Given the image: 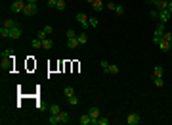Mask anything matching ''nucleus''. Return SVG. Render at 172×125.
Segmentation results:
<instances>
[{"label": "nucleus", "instance_id": "35", "mask_svg": "<svg viewBox=\"0 0 172 125\" xmlns=\"http://www.w3.org/2000/svg\"><path fill=\"white\" fill-rule=\"evenodd\" d=\"M88 23H90V27H98V19H96V18H90Z\"/></svg>", "mask_w": 172, "mask_h": 125}, {"label": "nucleus", "instance_id": "42", "mask_svg": "<svg viewBox=\"0 0 172 125\" xmlns=\"http://www.w3.org/2000/svg\"><path fill=\"white\" fill-rule=\"evenodd\" d=\"M86 2H88V4H94V0H86Z\"/></svg>", "mask_w": 172, "mask_h": 125}, {"label": "nucleus", "instance_id": "17", "mask_svg": "<svg viewBox=\"0 0 172 125\" xmlns=\"http://www.w3.org/2000/svg\"><path fill=\"white\" fill-rule=\"evenodd\" d=\"M57 118H59V123H67L69 121V114H67V112H59Z\"/></svg>", "mask_w": 172, "mask_h": 125}, {"label": "nucleus", "instance_id": "4", "mask_svg": "<svg viewBox=\"0 0 172 125\" xmlns=\"http://www.w3.org/2000/svg\"><path fill=\"white\" fill-rule=\"evenodd\" d=\"M36 12H38V6H36V4H33V2H27L25 4V10H23V14H25V15H35Z\"/></svg>", "mask_w": 172, "mask_h": 125}, {"label": "nucleus", "instance_id": "26", "mask_svg": "<svg viewBox=\"0 0 172 125\" xmlns=\"http://www.w3.org/2000/svg\"><path fill=\"white\" fill-rule=\"evenodd\" d=\"M36 39H40V41H44V39H48V33H46V31H38V33H36Z\"/></svg>", "mask_w": 172, "mask_h": 125}, {"label": "nucleus", "instance_id": "36", "mask_svg": "<svg viewBox=\"0 0 172 125\" xmlns=\"http://www.w3.org/2000/svg\"><path fill=\"white\" fill-rule=\"evenodd\" d=\"M115 8H117V4H115V2H109L107 4V10L109 12H115Z\"/></svg>", "mask_w": 172, "mask_h": 125}, {"label": "nucleus", "instance_id": "28", "mask_svg": "<svg viewBox=\"0 0 172 125\" xmlns=\"http://www.w3.org/2000/svg\"><path fill=\"white\" fill-rule=\"evenodd\" d=\"M153 83H155V87H163V85H165L163 77H155V79H153Z\"/></svg>", "mask_w": 172, "mask_h": 125}, {"label": "nucleus", "instance_id": "25", "mask_svg": "<svg viewBox=\"0 0 172 125\" xmlns=\"http://www.w3.org/2000/svg\"><path fill=\"white\" fill-rule=\"evenodd\" d=\"M48 123H50V125H59V118L52 114V115H50V121H48Z\"/></svg>", "mask_w": 172, "mask_h": 125}, {"label": "nucleus", "instance_id": "11", "mask_svg": "<svg viewBox=\"0 0 172 125\" xmlns=\"http://www.w3.org/2000/svg\"><path fill=\"white\" fill-rule=\"evenodd\" d=\"M119 71H121V69H119V66H115V64H109V67H107V69H105V73H111V75H117Z\"/></svg>", "mask_w": 172, "mask_h": 125}, {"label": "nucleus", "instance_id": "24", "mask_svg": "<svg viewBox=\"0 0 172 125\" xmlns=\"http://www.w3.org/2000/svg\"><path fill=\"white\" fill-rule=\"evenodd\" d=\"M61 112V108L57 106V104H54V106H50V114H54V115H57Z\"/></svg>", "mask_w": 172, "mask_h": 125}, {"label": "nucleus", "instance_id": "7", "mask_svg": "<svg viewBox=\"0 0 172 125\" xmlns=\"http://www.w3.org/2000/svg\"><path fill=\"white\" fill-rule=\"evenodd\" d=\"M86 114L92 118V125H94V121L100 118V108H96V106H94V108H88V112H86Z\"/></svg>", "mask_w": 172, "mask_h": 125}, {"label": "nucleus", "instance_id": "2", "mask_svg": "<svg viewBox=\"0 0 172 125\" xmlns=\"http://www.w3.org/2000/svg\"><path fill=\"white\" fill-rule=\"evenodd\" d=\"M151 6H155L157 10H166L168 8V0H147Z\"/></svg>", "mask_w": 172, "mask_h": 125}, {"label": "nucleus", "instance_id": "10", "mask_svg": "<svg viewBox=\"0 0 172 125\" xmlns=\"http://www.w3.org/2000/svg\"><path fill=\"white\" fill-rule=\"evenodd\" d=\"M157 46H159V48H161V50H163V52H166V50H170V42H168V41H165V39H161V42H159V44H157Z\"/></svg>", "mask_w": 172, "mask_h": 125}, {"label": "nucleus", "instance_id": "18", "mask_svg": "<svg viewBox=\"0 0 172 125\" xmlns=\"http://www.w3.org/2000/svg\"><path fill=\"white\" fill-rule=\"evenodd\" d=\"M42 48H46V50L54 48V41H52V39H44V41H42Z\"/></svg>", "mask_w": 172, "mask_h": 125}, {"label": "nucleus", "instance_id": "23", "mask_svg": "<svg viewBox=\"0 0 172 125\" xmlns=\"http://www.w3.org/2000/svg\"><path fill=\"white\" fill-rule=\"evenodd\" d=\"M0 37H2V39L10 37V29H8V27H0Z\"/></svg>", "mask_w": 172, "mask_h": 125}, {"label": "nucleus", "instance_id": "19", "mask_svg": "<svg viewBox=\"0 0 172 125\" xmlns=\"http://www.w3.org/2000/svg\"><path fill=\"white\" fill-rule=\"evenodd\" d=\"M163 33H165V23H163V21H159V25H157V31H155V35H157V37H163Z\"/></svg>", "mask_w": 172, "mask_h": 125}, {"label": "nucleus", "instance_id": "21", "mask_svg": "<svg viewBox=\"0 0 172 125\" xmlns=\"http://www.w3.org/2000/svg\"><path fill=\"white\" fill-rule=\"evenodd\" d=\"M14 56V50H2L0 52V58L2 60H8V58H12Z\"/></svg>", "mask_w": 172, "mask_h": 125}, {"label": "nucleus", "instance_id": "3", "mask_svg": "<svg viewBox=\"0 0 172 125\" xmlns=\"http://www.w3.org/2000/svg\"><path fill=\"white\" fill-rule=\"evenodd\" d=\"M77 21H79L80 25H82V29H84V31L90 27V23H88V21H90V18H88L86 14H77Z\"/></svg>", "mask_w": 172, "mask_h": 125}, {"label": "nucleus", "instance_id": "37", "mask_svg": "<svg viewBox=\"0 0 172 125\" xmlns=\"http://www.w3.org/2000/svg\"><path fill=\"white\" fill-rule=\"evenodd\" d=\"M115 12H117V14H124V8H122L121 4H117V8H115Z\"/></svg>", "mask_w": 172, "mask_h": 125}, {"label": "nucleus", "instance_id": "43", "mask_svg": "<svg viewBox=\"0 0 172 125\" xmlns=\"http://www.w3.org/2000/svg\"><path fill=\"white\" fill-rule=\"evenodd\" d=\"M170 50H172V41H170Z\"/></svg>", "mask_w": 172, "mask_h": 125}, {"label": "nucleus", "instance_id": "13", "mask_svg": "<svg viewBox=\"0 0 172 125\" xmlns=\"http://www.w3.org/2000/svg\"><path fill=\"white\" fill-rule=\"evenodd\" d=\"M77 39H79V42H80V44H86V42H88V35H86L84 31H80V33L77 35Z\"/></svg>", "mask_w": 172, "mask_h": 125}, {"label": "nucleus", "instance_id": "31", "mask_svg": "<svg viewBox=\"0 0 172 125\" xmlns=\"http://www.w3.org/2000/svg\"><path fill=\"white\" fill-rule=\"evenodd\" d=\"M163 39H165V41H172V33H170V31H165V33H163Z\"/></svg>", "mask_w": 172, "mask_h": 125}, {"label": "nucleus", "instance_id": "30", "mask_svg": "<svg viewBox=\"0 0 172 125\" xmlns=\"http://www.w3.org/2000/svg\"><path fill=\"white\" fill-rule=\"evenodd\" d=\"M56 8H57L59 12H63V10H65V0H57V6H56Z\"/></svg>", "mask_w": 172, "mask_h": 125}, {"label": "nucleus", "instance_id": "5", "mask_svg": "<svg viewBox=\"0 0 172 125\" xmlns=\"http://www.w3.org/2000/svg\"><path fill=\"white\" fill-rule=\"evenodd\" d=\"M170 19H172V14H170L168 8H166V10H159V21L166 23V21H170Z\"/></svg>", "mask_w": 172, "mask_h": 125}, {"label": "nucleus", "instance_id": "16", "mask_svg": "<svg viewBox=\"0 0 172 125\" xmlns=\"http://www.w3.org/2000/svg\"><path fill=\"white\" fill-rule=\"evenodd\" d=\"M163 73H165V67H163V66H155V69H153L155 77H163Z\"/></svg>", "mask_w": 172, "mask_h": 125}, {"label": "nucleus", "instance_id": "6", "mask_svg": "<svg viewBox=\"0 0 172 125\" xmlns=\"http://www.w3.org/2000/svg\"><path fill=\"white\" fill-rule=\"evenodd\" d=\"M142 121V115L140 114H130V115H126V123L128 125H138Z\"/></svg>", "mask_w": 172, "mask_h": 125}, {"label": "nucleus", "instance_id": "39", "mask_svg": "<svg viewBox=\"0 0 172 125\" xmlns=\"http://www.w3.org/2000/svg\"><path fill=\"white\" fill-rule=\"evenodd\" d=\"M46 2H48V6H50V8H56L57 6V0H46Z\"/></svg>", "mask_w": 172, "mask_h": 125}, {"label": "nucleus", "instance_id": "29", "mask_svg": "<svg viewBox=\"0 0 172 125\" xmlns=\"http://www.w3.org/2000/svg\"><path fill=\"white\" fill-rule=\"evenodd\" d=\"M69 104H71V106H77V104H79V96H75V94H73L71 98H69Z\"/></svg>", "mask_w": 172, "mask_h": 125}, {"label": "nucleus", "instance_id": "14", "mask_svg": "<svg viewBox=\"0 0 172 125\" xmlns=\"http://www.w3.org/2000/svg\"><path fill=\"white\" fill-rule=\"evenodd\" d=\"M80 125H92V118H90L88 114L80 115Z\"/></svg>", "mask_w": 172, "mask_h": 125}, {"label": "nucleus", "instance_id": "9", "mask_svg": "<svg viewBox=\"0 0 172 125\" xmlns=\"http://www.w3.org/2000/svg\"><path fill=\"white\" fill-rule=\"evenodd\" d=\"M2 27H8V29H14V27H17V21H15V19H4L2 21Z\"/></svg>", "mask_w": 172, "mask_h": 125}, {"label": "nucleus", "instance_id": "8", "mask_svg": "<svg viewBox=\"0 0 172 125\" xmlns=\"http://www.w3.org/2000/svg\"><path fill=\"white\" fill-rule=\"evenodd\" d=\"M23 35V31H21V27H14V29H10V39H19Z\"/></svg>", "mask_w": 172, "mask_h": 125}, {"label": "nucleus", "instance_id": "34", "mask_svg": "<svg viewBox=\"0 0 172 125\" xmlns=\"http://www.w3.org/2000/svg\"><path fill=\"white\" fill-rule=\"evenodd\" d=\"M100 66H101V69H107V67H109V62H105V60H101V62H100Z\"/></svg>", "mask_w": 172, "mask_h": 125}, {"label": "nucleus", "instance_id": "38", "mask_svg": "<svg viewBox=\"0 0 172 125\" xmlns=\"http://www.w3.org/2000/svg\"><path fill=\"white\" fill-rule=\"evenodd\" d=\"M44 31H46L48 35H52V33H54V27H52V25H46V27H44Z\"/></svg>", "mask_w": 172, "mask_h": 125}, {"label": "nucleus", "instance_id": "41", "mask_svg": "<svg viewBox=\"0 0 172 125\" xmlns=\"http://www.w3.org/2000/svg\"><path fill=\"white\" fill-rule=\"evenodd\" d=\"M27 2H33V4H36V2H38V0H27Z\"/></svg>", "mask_w": 172, "mask_h": 125}, {"label": "nucleus", "instance_id": "15", "mask_svg": "<svg viewBox=\"0 0 172 125\" xmlns=\"http://www.w3.org/2000/svg\"><path fill=\"white\" fill-rule=\"evenodd\" d=\"M92 8H94V12H101L103 10V2H101V0H94Z\"/></svg>", "mask_w": 172, "mask_h": 125}, {"label": "nucleus", "instance_id": "33", "mask_svg": "<svg viewBox=\"0 0 172 125\" xmlns=\"http://www.w3.org/2000/svg\"><path fill=\"white\" fill-rule=\"evenodd\" d=\"M65 35H67V39H75L77 37V33L73 29H67V33H65Z\"/></svg>", "mask_w": 172, "mask_h": 125}, {"label": "nucleus", "instance_id": "27", "mask_svg": "<svg viewBox=\"0 0 172 125\" xmlns=\"http://www.w3.org/2000/svg\"><path fill=\"white\" fill-rule=\"evenodd\" d=\"M33 46H35V48H42V41H40V39H33Z\"/></svg>", "mask_w": 172, "mask_h": 125}, {"label": "nucleus", "instance_id": "20", "mask_svg": "<svg viewBox=\"0 0 172 125\" xmlns=\"http://www.w3.org/2000/svg\"><path fill=\"white\" fill-rule=\"evenodd\" d=\"M94 125H109V119L105 118V115H103V118H101V115H100V118H98L96 121H94Z\"/></svg>", "mask_w": 172, "mask_h": 125}, {"label": "nucleus", "instance_id": "12", "mask_svg": "<svg viewBox=\"0 0 172 125\" xmlns=\"http://www.w3.org/2000/svg\"><path fill=\"white\" fill-rule=\"evenodd\" d=\"M67 46L69 48H77V46H80V42H79V39H67Z\"/></svg>", "mask_w": 172, "mask_h": 125}, {"label": "nucleus", "instance_id": "22", "mask_svg": "<svg viewBox=\"0 0 172 125\" xmlns=\"http://www.w3.org/2000/svg\"><path fill=\"white\" fill-rule=\"evenodd\" d=\"M63 94L67 96V98H71V96L75 94V88H73V87H65V88H63Z\"/></svg>", "mask_w": 172, "mask_h": 125}, {"label": "nucleus", "instance_id": "32", "mask_svg": "<svg viewBox=\"0 0 172 125\" xmlns=\"http://www.w3.org/2000/svg\"><path fill=\"white\" fill-rule=\"evenodd\" d=\"M151 19H159V10H157V8H155V10H151Z\"/></svg>", "mask_w": 172, "mask_h": 125}, {"label": "nucleus", "instance_id": "1", "mask_svg": "<svg viewBox=\"0 0 172 125\" xmlns=\"http://www.w3.org/2000/svg\"><path fill=\"white\" fill-rule=\"evenodd\" d=\"M25 4H27V0H14V2L10 4V10L14 12V14H23Z\"/></svg>", "mask_w": 172, "mask_h": 125}, {"label": "nucleus", "instance_id": "40", "mask_svg": "<svg viewBox=\"0 0 172 125\" xmlns=\"http://www.w3.org/2000/svg\"><path fill=\"white\" fill-rule=\"evenodd\" d=\"M168 10H170V14H172V0H168Z\"/></svg>", "mask_w": 172, "mask_h": 125}]
</instances>
